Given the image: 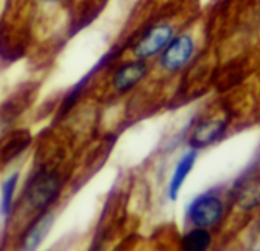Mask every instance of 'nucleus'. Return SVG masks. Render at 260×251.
I'll use <instances>...</instances> for the list:
<instances>
[{
  "label": "nucleus",
  "mask_w": 260,
  "mask_h": 251,
  "mask_svg": "<svg viewBox=\"0 0 260 251\" xmlns=\"http://www.w3.org/2000/svg\"><path fill=\"white\" fill-rule=\"evenodd\" d=\"M146 73H148V64L145 62V59L137 58V61L125 62L113 75V81H111L113 88L119 93H126L131 88H134L146 76Z\"/></svg>",
  "instance_id": "0eeeda50"
},
{
  "label": "nucleus",
  "mask_w": 260,
  "mask_h": 251,
  "mask_svg": "<svg viewBox=\"0 0 260 251\" xmlns=\"http://www.w3.org/2000/svg\"><path fill=\"white\" fill-rule=\"evenodd\" d=\"M61 192V181L55 174L49 172H38L30 180L26 189V198L30 209L37 212L47 210L52 206Z\"/></svg>",
  "instance_id": "f03ea898"
},
{
  "label": "nucleus",
  "mask_w": 260,
  "mask_h": 251,
  "mask_svg": "<svg viewBox=\"0 0 260 251\" xmlns=\"http://www.w3.org/2000/svg\"><path fill=\"white\" fill-rule=\"evenodd\" d=\"M52 219H53V216L49 215V213L40 215V218L35 219V223L32 224V227L29 229V232L26 233L24 242H23V248H26V250H35L43 242V239L46 238V235H47V232L50 229Z\"/></svg>",
  "instance_id": "9d476101"
},
{
  "label": "nucleus",
  "mask_w": 260,
  "mask_h": 251,
  "mask_svg": "<svg viewBox=\"0 0 260 251\" xmlns=\"http://www.w3.org/2000/svg\"><path fill=\"white\" fill-rule=\"evenodd\" d=\"M193 52H195V43L190 35L181 34L172 37L168 46L161 50L160 67L171 73L178 72L190 61Z\"/></svg>",
  "instance_id": "7ed1b4c3"
},
{
  "label": "nucleus",
  "mask_w": 260,
  "mask_h": 251,
  "mask_svg": "<svg viewBox=\"0 0 260 251\" xmlns=\"http://www.w3.org/2000/svg\"><path fill=\"white\" fill-rule=\"evenodd\" d=\"M174 37V27L166 23L155 24L149 27L133 47V53L139 59H148L161 53V50L168 46V43Z\"/></svg>",
  "instance_id": "20e7f679"
},
{
  "label": "nucleus",
  "mask_w": 260,
  "mask_h": 251,
  "mask_svg": "<svg viewBox=\"0 0 260 251\" xmlns=\"http://www.w3.org/2000/svg\"><path fill=\"white\" fill-rule=\"evenodd\" d=\"M114 56H116V50L113 49V50H110L107 55H104V56L96 62V66H94V67L87 73V75H84L81 81H78V82L72 87V90H70V91L67 93V96L64 98L62 108L59 110V113H61V111H62V113H67V111L75 105V102L78 101V98L81 96V93L84 91V88L87 87V84H88V81L93 78V75H94V73H98L101 69H104V67H105V66H107L113 58H114Z\"/></svg>",
  "instance_id": "1a4fd4ad"
},
{
  "label": "nucleus",
  "mask_w": 260,
  "mask_h": 251,
  "mask_svg": "<svg viewBox=\"0 0 260 251\" xmlns=\"http://www.w3.org/2000/svg\"><path fill=\"white\" fill-rule=\"evenodd\" d=\"M227 131V122L224 119H207L200 122L189 136L190 149L200 151L219 142Z\"/></svg>",
  "instance_id": "423d86ee"
},
{
  "label": "nucleus",
  "mask_w": 260,
  "mask_h": 251,
  "mask_svg": "<svg viewBox=\"0 0 260 251\" xmlns=\"http://www.w3.org/2000/svg\"><path fill=\"white\" fill-rule=\"evenodd\" d=\"M47 2H58V0H47Z\"/></svg>",
  "instance_id": "ddd939ff"
},
{
  "label": "nucleus",
  "mask_w": 260,
  "mask_h": 251,
  "mask_svg": "<svg viewBox=\"0 0 260 251\" xmlns=\"http://www.w3.org/2000/svg\"><path fill=\"white\" fill-rule=\"evenodd\" d=\"M17 183H18V174L15 172L11 177H8L3 181V184H2V191H0V213L3 216H8L11 213Z\"/></svg>",
  "instance_id": "f8f14e48"
},
{
  "label": "nucleus",
  "mask_w": 260,
  "mask_h": 251,
  "mask_svg": "<svg viewBox=\"0 0 260 251\" xmlns=\"http://www.w3.org/2000/svg\"><path fill=\"white\" fill-rule=\"evenodd\" d=\"M224 213V201L215 192H204L190 201L186 210V218L193 227L210 229L221 223Z\"/></svg>",
  "instance_id": "f257e3e1"
},
{
  "label": "nucleus",
  "mask_w": 260,
  "mask_h": 251,
  "mask_svg": "<svg viewBox=\"0 0 260 251\" xmlns=\"http://www.w3.org/2000/svg\"><path fill=\"white\" fill-rule=\"evenodd\" d=\"M213 238L207 229L193 227L181 239V247L187 251H206L210 248Z\"/></svg>",
  "instance_id": "9b49d317"
},
{
  "label": "nucleus",
  "mask_w": 260,
  "mask_h": 251,
  "mask_svg": "<svg viewBox=\"0 0 260 251\" xmlns=\"http://www.w3.org/2000/svg\"><path fill=\"white\" fill-rule=\"evenodd\" d=\"M197 157H198V151L195 149H190L189 152H186L177 163L175 169H174V174L171 177V181H169V187H168V195H169V200L171 201H175L187 180V177L190 175L195 163H197Z\"/></svg>",
  "instance_id": "6e6552de"
},
{
  "label": "nucleus",
  "mask_w": 260,
  "mask_h": 251,
  "mask_svg": "<svg viewBox=\"0 0 260 251\" xmlns=\"http://www.w3.org/2000/svg\"><path fill=\"white\" fill-rule=\"evenodd\" d=\"M232 198L242 210H254L260 207V174L248 172L241 175L233 189Z\"/></svg>",
  "instance_id": "39448f33"
}]
</instances>
